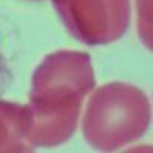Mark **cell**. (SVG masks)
Masks as SVG:
<instances>
[{"instance_id": "cell-2", "label": "cell", "mask_w": 153, "mask_h": 153, "mask_svg": "<svg viewBox=\"0 0 153 153\" xmlns=\"http://www.w3.org/2000/svg\"><path fill=\"white\" fill-rule=\"evenodd\" d=\"M152 121L149 95L133 84L112 81L89 98L83 117L86 143L100 152H113L143 138Z\"/></svg>"}, {"instance_id": "cell-3", "label": "cell", "mask_w": 153, "mask_h": 153, "mask_svg": "<svg viewBox=\"0 0 153 153\" xmlns=\"http://www.w3.org/2000/svg\"><path fill=\"white\" fill-rule=\"evenodd\" d=\"M68 32L87 46L123 38L130 26V0H52Z\"/></svg>"}, {"instance_id": "cell-5", "label": "cell", "mask_w": 153, "mask_h": 153, "mask_svg": "<svg viewBox=\"0 0 153 153\" xmlns=\"http://www.w3.org/2000/svg\"><path fill=\"white\" fill-rule=\"evenodd\" d=\"M12 35L8 25L3 23L0 16V98L5 94L16 78V46L12 43Z\"/></svg>"}, {"instance_id": "cell-4", "label": "cell", "mask_w": 153, "mask_h": 153, "mask_svg": "<svg viewBox=\"0 0 153 153\" xmlns=\"http://www.w3.org/2000/svg\"><path fill=\"white\" fill-rule=\"evenodd\" d=\"M29 124L28 106L0 100V152H32L26 141Z\"/></svg>"}, {"instance_id": "cell-1", "label": "cell", "mask_w": 153, "mask_h": 153, "mask_svg": "<svg viewBox=\"0 0 153 153\" xmlns=\"http://www.w3.org/2000/svg\"><path fill=\"white\" fill-rule=\"evenodd\" d=\"M95 87L87 52L61 49L46 55L31 80V124L26 141L32 147H57L72 138L84 97Z\"/></svg>"}]
</instances>
